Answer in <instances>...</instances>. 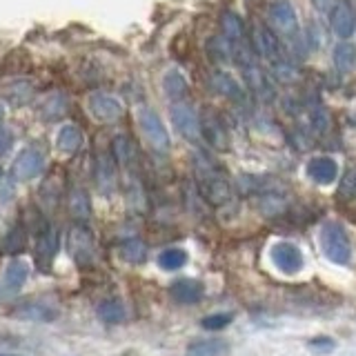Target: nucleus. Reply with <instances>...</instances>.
I'll use <instances>...</instances> for the list:
<instances>
[{
	"instance_id": "obj_1",
	"label": "nucleus",
	"mask_w": 356,
	"mask_h": 356,
	"mask_svg": "<svg viewBox=\"0 0 356 356\" xmlns=\"http://www.w3.org/2000/svg\"><path fill=\"white\" fill-rule=\"evenodd\" d=\"M194 174H196V185H199L201 196L208 203L216 205H227L232 201V185L225 178V174L214 165L208 156H196L194 161Z\"/></svg>"
},
{
	"instance_id": "obj_2",
	"label": "nucleus",
	"mask_w": 356,
	"mask_h": 356,
	"mask_svg": "<svg viewBox=\"0 0 356 356\" xmlns=\"http://www.w3.org/2000/svg\"><path fill=\"white\" fill-rule=\"evenodd\" d=\"M318 243L327 260H332L336 265H348L352 258V245L348 238V232L343 230V225L336 221H327L321 225V234H318Z\"/></svg>"
},
{
	"instance_id": "obj_3",
	"label": "nucleus",
	"mask_w": 356,
	"mask_h": 356,
	"mask_svg": "<svg viewBox=\"0 0 356 356\" xmlns=\"http://www.w3.org/2000/svg\"><path fill=\"white\" fill-rule=\"evenodd\" d=\"M67 252L78 267H87L96 258V245H93V236L85 225H74L67 232Z\"/></svg>"
},
{
	"instance_id": "obj_4",
	"label": "nucleus",
	"mask_w": 356,
	"mask_h": 356,
	"mask_svg": "<svg viewBox=\"0 0 356 356\" xmlns=\"http://www.w3.org/2000/svg\"><path fill=\"white\" fill-rule=\"evenodd\" d=\"M271 260L274 265L283 271V274H296L301 271L303 267V254L294 243H287V241H278L274 247H271Z\"/></svg>"
},
{
	"instance_id": "obj_5",
	"label": "nucleus",
	"mask_w": 356,
	"mask_h": 356,
	"mask_svg": "<svg viewBox=\"0 0 356 356\" xmlns=\"http://www.w3.org/2000/svg\"><path fill=\"white\" fill-rule=\"evenodd\" d=\"M138 120H140V129H143V134L147 136L149 143L154 145V149H158V152H167V147H170V136H167V129L163 127L161 118H158L152 109H143Z\"/></svg>"
},
{
	"instance_id": "obj_6",
	"label": "nucleus",
	"mask_w": 356,
	"mask_h": 356,
	"mask_svg": "<svg viewBox=\"0 0 356 356\" xmlns=\"http://www.w3.org/2000/svg\"><path fill=\"white\" fill-rule=\"evenodd\" d=\"M56 252H58V236H56V232L45 223L38 232V236H36V263H38L43 271L52 267Z\"/></svg>"
},
{
	"instance_id": "obj_7",
	"label": "nucleus",
	"mask_w": 356,
	"mask_h": 356,
	"mask_svg": "<svg viewBox=\"0 0 356 356\" xmlns=\"http://www.w3.org/2000/svg\"><path fill=\"white\" fill-rule=\"evenodd\" d=\"M45 170V156L38 149H25L14 161V176L18 181H32Z\"/></svg>"
},
{
	"instance_id": "obj_8",
	"label": "nucleus",
	"mask_w": 356,
	"mask_h": 356,
	"mask_svg": "<svg viewBox=\"0 0 356 356\" xmlns=\"http://www.w3.org/2000/svg\"><path fill=\"white\" fill-rule=\"evenodd\" d=\"M27 276H30V265L25 260H12L5 269L3 283H0V298L21 292L23 285L27 283Z\"/></svg>"
},
{
	"instance_id": "obj_9",
	"label": "nucleus",
	"mask_w": 356,
	"mask_h": 356,
	"mask_svg": "<svg viewBox=\"0 0 356 356\" xmlns=\"http://www.w3.org/2000/svg\"><path fill=\"white\" fill-rule=\"evenodd\" d=\"M269 18L283 34H292L296 30V12L289 0H274L269 5Z\"/></svg>"
},
{
	"instance_id": "obj_10",
	"label": "nucleus",
	"mask_w": 356,
	"mask_h": 356,
	"mask_svg": "<svg viewBox=\"0 0 356 356\" xmlns=\"http://www.w3.org/2000/svg\"><path fill=\"white\" fill-rule=\"evenodd\" d=\"M172 120H174L176 129L185 138H190V140L199 138V134H201V123H199V118H196L194 111L187 107V105H176L172 109Z\"/></svg>"
},
{
	"instance_id": "obj_11",
	"label": "nucleus",
	"mask_w": 356,
	"mask_h": 356,
	"mask_svg": "<svg viewBox=\"0 0 356 356\" xmlns=\"http://www.w3.org/2000/svg\"><path fill=\"white\" fill-rule=\"evenodd\" d=\"M201 129H203V134H205V138H208V143H210L212 147H216V149H227L230 138H227V132H225L223 120H221L216 114H212V111H208V114L203 116Z\"/></svg>"
},
{
	"instance_id": "obj_12",
	"label": "nucleus",
	"mask_w": 356,
	"mask_h": 356,
	"mask_svg": "<svg viewBox=\"0 0 356 356\" xmlns=\"http://www.w3.org/2000/svg\"><path fill=\"white\" fill-rule=\"evenodd\" d=\"M170 294L176 303L183 305H194L203 298V285L194 278H181L170 287Z\"/></svg>"
},
{
	"instance_id": "obj_13",
	"label": "nucleus",
	"mask_w": 356,
	"mask_h": 356,
	"mask_svg": "<svg viewBox=\"0 0 356 356\" xmlns=\"http://www.w3.org/2000/svg\"><path fill=\"white\" fill-rule=\"evenodd\" d=\"M332 32L339 36V38H350L356 30V18H354V12L345 5V3H339L334 9H332Z\"/></svg>"
},
{
	"instance_id": "obj_14",
	"label": "nucleus",
	"mask_w": 356,
	"mask_h": 356,
	"mask_svg": "<svg viewBox=\"0 0 356 356\" xmlns=\"http://www.w3.org/2000/svg\"><path fill=\"white\" fill-rule=\"evenodd\" d=\"M336 163L332 161L330 156H316L312 158L310 163H307V176L312 178V181L321 183V185H330L336 181Z\"/></svg>"
},
{
	"instance_id": "obj_15",
	"label": "nucleus",
	"mask_w": 356,
	"mask_h": 356,
	"mask_svg": "<svg viewBox=\"0 0 356 356\" xmlns=\"http://www.w3.org/2000/svg\"><path fill=\"white\" fill-rule=\"evenodd\" d=\"M96 183H98L100 194H105V196H109L111 192L116 190V167H114V161H111V156H107V154L98 156Z\"/></svg>"
},
{
	"instance_id": "obj_16",
	"label": "nucleus",
	"mask_w": 356,
	"mask_h": 356,
	"mask_svg": "<svg viewBox=\"0 0 356 356\" xmlns=\"http://www.w3.org/2000/svg\"><path fill=\"white\" fill-rule=\"evenodd\" d=\"M89 109L98 120H116L120 114H123V107H120V102L116 98L100 96V93L89 100Z\"/></svg>"
},
{
	"instance_id": "obj_17",
	"label": "nucleus",
	"mask_w": 356,
	"mask_h": 356,
	"mask_svg": "<svg viewBox=\"0 0 356 356\" xmlns=\"http://www.w3.org/2000/svg\"><path fill=\"white\" fill-rule=\"evenodd\" d=\"M16 314L21 318H30V321H54L58 316V307L49 305L47 301H32L18 307Z\"/></svg>"
},
{
	"instance_id": "obj_18",
	"label": "nucleus",
	"mask_w": 356,
	"mask_h": 356,
	"mask_svg": "<svg viewBox=\"0 0 356 356\" xmlns=\"http://www.w3.org/2000/svg\"><path fill=\"white\" fill-rule=\"evenodd\" d=\"M230 345L221 339H203L187 345V356H227Z\"/></svg>"
},
{
	"instance_id": "obj_19",
	"label": "nucleus",
	"mask_w": 356,
	"mask_h": 356,
	"mask_svg": "<svg viewBox=\"0 0 356 356\" xmlns=\"http://www.w3.org/2000/svg\"><path fill=\"white\" fill-rule=\"evenodd\" d=\"M118 254L120 258L129 265H140L147 260V245L140 238H125L118 245Z\"/></svg>"
},
{
	"instance_id": "obj_20",
	"label": "nucleus",
	"mask_w": 356,
	"mask_h": 356,
	"mask_svg": "<svg viewBox=\"0 0 356 356\" xmlns=\"http://www.w3.org/2000/svg\"><path fill=\"white\" fill-rule=\"evenodd\" d=\"M125 305L118 301V298H107L98 305V318L107 325H116L120 321H125Z\"/></svg>"
},
{
	"instance_id": "obj_21",
	"label": "nucleus",
	"mask_w": 356,
	"mask_h": 356,
	"mask_svg": "<svg viewBox=\"0 0 356 356\" xmlns=\"http://www.w3.org/2000/svg\"><path fill=\"white\" fill-rule=\"evenodd\" d=\"M332 60H334V67L339 69L341 74L352 71L354 63H356V47L350 45V43H339L334 47Z\"/></svg>"
},
{
	"instance_id": "obj_22",
	"label": "nucleus",
	"mask_w": 356,
	"mask_h": 356,
	"mask_svg": "<svg viewBox=\"0 0 356 356\" xmlns=\"http://www.w3.org/2000/svg\"><path fill=\"white\" fill-rule=\"evenodd\" d=\"M114 156H116L118 165H123L125 170H132L134 163H136V147H134L132 140H129L127 136L114 138Z\"/></svg>"
},
{
	"instance_id": "obj_23",
	"label": "nucleus",
	"mask_w": 356,
	"mask_h": 356,
	"mask_svg": "<svg viewBox=\"0 0 356 356\" xmlns=\"http://www.w3.org/2000/svg\"><path fill=\"white\" fill-rule=\"evenodd\" d=\"M69 214L76 221H85L89 216V212H91V205H89V196L85 190H80V187H76V190H71L69 194Z\"/></svg>"
},
{
	"instance_id": "obj_24",
	"label": "nucleus",
	"mask_w": 356,
	"mask_h": 356,
	"mask_svg": "<svg viewBox=\"0 0 356 356\" xmlns=\"http://www.w3.org/2000/svg\"><path fill=\"white\" fill-rule=\"evenodd\" d=\"M256 43H258L260 54L267 56V58H271V60H278L280 54H283V47H280L278 36L274 32H269V30H258Z\"/></svg>"
},
{
	"instance_id": "obj_25",
	"label": "nucleus",
	"mask_w": 356,
	"mask_h": 356,
	"mask_svg": "<svg viewBox=\"0 0 356 356\" xmlns=\"http://www.w3.org/2000/svg\"><path fill=\"white\" fill-rule=\"evenodd\" d=\"M185 263H187V252L181 247H170V249H165L158 254V265L167 271L181 269V267H185Z\"/></svg>"
},
{
	"instance_id": "obj_26",
	"label": "nucleus",
	"mask_w": 356,
	"mask_h": 356,
	"mask_svg": "<svg viewBox=\"0 0 356 356\" xmlns=\"http://www.w3.org/2000/svg\"><path fill=\"white\" fill-rule=\"evenodd\" d=\"M212 85H214V89H216L219 93H223V96H227V98L238 100L243 96L241 85L232 76H227V74H214Z\"/></svg>"
},
{
	"instance_id": "obj_27",
	"label": "nucleus",
	"mask_w": 356,
	"mask_h": 356,
	"mask_svg": "<svg viewBox=\"0 0 356 356\" xmlns=\"http://www.w3.org/2000/svg\"><path fill=\"white\" fill-rule=\"evenodd\" d=\"M258 208H260V212L265 214V216H276V214H280L285 210V199L276 192H265L263 196H260Z\"/></svg>"
},
{
	"instance_id": "obj_28",
	"label": "nucleus",
	"mask_w": 356,
	"mask_h": 356,
	"mask_svg": "<svg viewBox=\"0 0 356 356\" xmlns=\"http://www.w3.org/2000/svg\"><path fill=\"white\" fill-rule=\"evenodd\" d=\"M80 132L74 125H67V127H63L60 129V134H58V147L63 149V152H76V149L80 147Z\"/></svg>"
},
{
	"instance_id": "obj_29",
	"label": "nucleus",
	"mask_w": 356,
	"mask_h": 356,
	"mask_svg": "<svg viewBox=\"0 0 356 356\" xmlns=\"http://www.w3.org/2000/svg\"><path fill=\"white\" fill-rule=\"evenodd\" d=\"M125 199H127V205L132 210H143L145 208V196H143V190H140L138 178L129 176V181L125 185Z\"/></svg>"
},
{
	"instance_id": "obj_30",
	"label": "nucleus",
	"mask_w": 356,
	"mask_h": 356,
	"mask_svg": "<svg viewBox=\"0 0 356 356\" xmlns=\"http://www.w3.org/2000/svg\"><path fill=\"white\" fill-rule=\"evenodd\" d=\"M310 123L314 127V132H318V134L327 132V127H330V114H327V109L321 105V102H314L310 107Z\"/></svg>"
},
{
	"instance_id": "obj_31",
	"label": "nucleus",
	"mask_w": 356,
	"mask_h": 356,
	"mask_svg": "<svg viewBox=\"0 0 356 356\" xmlns=\"http://www.w3.org/2000/svg\"><path fill=\"white\" fill-rule=\"evenodd\" d=\"M165 89L172 98H181L185 93V89H187V82H185V78L181 76V74L172 71V74H167V78H165Z\"/></svg>"
},
{
	"instance_id": "obj_32",
	"label": "nucleus",
	"mask_w": 356,
	"mask_h": 356,
	"mask_svg": "<svg viewBox=\"0 0 356 356\" xmlns=\"http://www.w3.org/2000/svg\"><path fill=\"white\" fill-rule=\"evenodd\" d=\"M223 30H225V34H227V38L238 41L241 36H243V23H241V18L234 16V14H225L223 16Z\"/></svg>"
},
{
	"instance_id": "obj_33",
	"label": "nucleus",
	"mask_w": 356,
	"mask_h": 356,
	"mask_svg": "<svg viewBox=\"0 0 356 356\" xmlns=\"http://www.w3.org/2000/svg\"><path fill=\"white\" fill-rule=\"evenodd\" d=\"M274 76L280 82H294L298 78V71L292 63H285V60H276L274 65Z\"/></svg>"
},
{
	"instance_id": "obj_34",
	"label": "nucleus",
	"mask_w": 356,
	"mask_h": 356,
	"mask_svg": "<svg viewBox=\"0 0 356 356\" xmlns=\"http://www.w3.org/2000/svg\"><path fill=\"white\" fill-rule=\"evenodd\" d=\"M232 314H210V316H205L201 325L205 327V330H210V332H216V330H223V327H227L232 323Z\"/></svg>"
},
{
	"instance_id": "obj_35",
	"label": "nucleus",
	"mask_w": 356,
	"mask_h": 356,
	"mask_svg": "<svg viewBox=\"0 0 356 356\" xmlns=\"http://www.w3.org/2000/svg\"><path fill=\"white\" fill-rule=\"evenodd\" d=\"M339 196L341 199H354L356 196V170H348L339 185Z\"/></svg>"
},
{
	"instance_id": "obj_36",
	"label": "nucleus",
	"mask_w": 356,
	"mask_h": 356,
	"mask_svg": "<svg viewBox=\"0 0 356 356\" xmlns=\"http://www.w3.org/2000/svg\"><path fill=\"white\" fill-rule=\"evenodd\" d=\"M336 348V343L330 339V336H316V339L310 341V350L316 354H330Z\"/></svg>"
},
{
	"instance_id": "obj_37",
	"label": "nucleus",
	"mask_w": 356,
	"mask_h": 356,
	"mask_svg": "<svg viewBox=\"0 0 356 356\" xmlns=\"http://www.w3.org/2000/svg\"><path fill=\"white\" fill-rule=\"evenodd\" d=\"M14 199V181L12 176L0 172V203H9Z\"/></svg>"
},
{
	"instance_id": "obj_38",
	"label": "nucleus",
	"mask_w": 356,
	"mask_h": 356,
	"mask_svg": "<svg viewBox=\"0 0 356 356\" xmlns=\"http://www.w3.org/2000/svg\"><path fill=\"white\" fill-rule=\"evenodd\" d=\"M312 3H314V7L318 9V12L327 14V12H332L336 5H339V0H312Z\"/></svg>"
},
{
	"instance_id": "obj_39",
	"label": "nucleus",
	"mask_w": 356,
	"mask_h": 356,
	"mask_svg": "<svg viewBox=\"0 0 356 356\" xmlns=\"http://www.w3.org/2000/svg\"><path fill=\"white\" fill-rule=\"evenodd\" d=\"M12 134L7 132V129H0V156H3L7 149H9V145H12Z\"/></svg>"
},
{
	"instance_id": "obj_40",
	"label": "nucleus",
	"mask_w": 356,
	"mask_h": 356,
	"mask_svg": "<svg viewBox=\"0 0 356 356\" xmlns=\"http://www.w3.org/2000/svg\"><path fill=\"white\" fill-rule=\"evenodd\" d=\"M3 116H5V111H3V107H0V123H3Z\"/></svg>"
},
{
	"instance_id": "obj_41",
	"label": "nucleus",
	"mask_w": 356,
	"mask_h": 356,
	"mask_svg": "<svg viewBox=\"0 0 356 356\" xmlns=\"http://www.w3.org/2000/svg\"><path fill=\"white\" fill-rule=\"evenodd\" d=\"M0 356H16V354H3V352H0Z\"/></svg>"
}]
</instances>
